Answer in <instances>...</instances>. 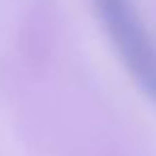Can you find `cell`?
Listing matches in <instances>:
<instances>
[{"mask_svg":"<svg viewBox=\"0 0 156 156\" xmlns=\"http://www.w3.org/2000/svg\"><path fill=\"white\" fill-rule=\"evenodd\" d=\"M94 7L137 86L156 101V49L130 0H94Z\"/></svg>","mask_w":156,"mask_h":156,"instance_id":"obj_1","label":"cell"}]
</instances>
